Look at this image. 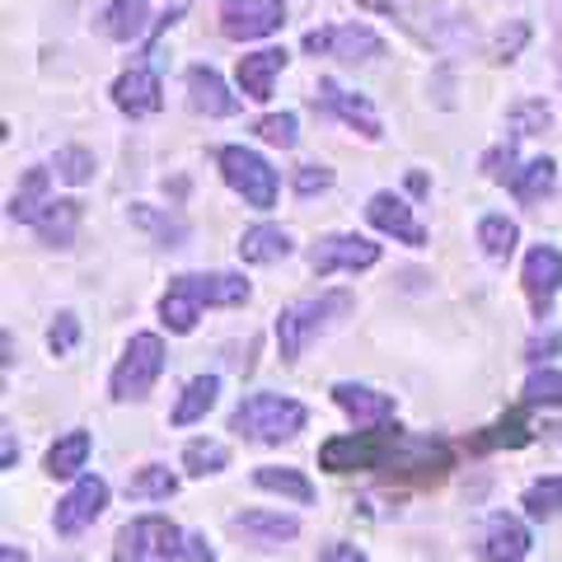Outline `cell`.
<instances>
[{"instance_id":"cell-49","label":"cell","mask_w":562,"mask_h":562,"mask_svg":"<svg viewBox=\"0 0 562 562\" xmlns=\"http://www.w3.org/2000/svg\"><path fill=\"white\" fill-rule=\"evenodd\" d=\"M408 188H413V192H427V188H431V183H427V173H413Z\"/></svg>"},{"instance_id":"cell-25","label":"cell","mask_w":562,"mask_h":562,"mask_svg":"<svg viewBox=\"0 0 562 562\" xmlns=\"http://www.w3.org/2000/svg\"><path fill=\"white\" fill-rule=\"evenodd\" d=\"M80 221H85V206L76 198H61V202H52L43 211V221L33 225V235H38L43 244H52V249H70V244H76Z\"/></svg>"},{"instance_id":"cell-31","label":"cell","mask_w":562,"mask_h":562,"mask_svg":"<svg viewBox=\"0 0 562 562\" xmlns=\"http://www.w3.org/2000/svg\"><path fill=\"white\" fill-rule=\"evenodd\" d=\"M535 441V431H530V422H525V408H512L506 417H497L483 436H473V450H520V446H530Z\"/></svg>"},{"instance_id":"cell-43","label":"cell","mask_w":562,"mask_h":562,"mask_svg":"<svg viewBox=\"0 0 562 562\" xmlns=\"http://www.w3.org/2000/svg\"><path fill=\"white\" fill-rule=\"evenodd\" d=\"M525 38H530V29H525V24H512V38L502 33L497 47H492V61H516V52L525 47Z\"/></svg>"},{"instance_id":"cell-37","label":"cell","mask_w":562,"mask_h":562,"mask_svg":"<svg viewBox=\"0 0 562 562\" xmlns=\"http://www.w3.org/2000/svg\"><path fill=\"white\" fill-rule=\"evenodd\" d=\"M506 122H512L516 136H543L549 132V122H553V109L543 99H520L516 109L506 113Z\"/></svg>"},{"instance_id":"cell-46","label":"cell","mask_w":562,"mask_h":562,"mask_svg":"<svg viewBox=\"0 0 562 562\" xmlns=\"http://www.w3.org/2000/svg\"><path fill=\"white\" fill-rule=\"evenodd\" d=\"M14 460H20V446H14V431L5 427V436H0V469H14Z\"/></svg>"},{"instance_id":"cell-7","label":"cell","mask_w":562,"mask_h":562,"mask_svg":"<svg viewBox=\"0 0 562 562\" xmlns=\"http://www.w3.org/2000/svg\"><path fill=\"white\" fill-rule=\"evenodd\" d=\"M183 530L169 516H136L117 530L113 543V562H169L179 549Z\"/></svg>"},{"instance_id":"cell-22","label":"cell","mask_w":562,"mask_h":562,"mask_svg":"<svg viewBox=\"0 0 562 562\" xmlns=\"http://www.w3.org/2000/svg\"><path fill=\"white\" fill-rule=\"evenodd\" d=\"M132 225L136 231H146L155 244H165V249H183L192 239V225L183 216H173V211H160V206H146V202H132Z\"/></svg>"},{"instance_id":"cell-20","label":"cell","mask_w":562,"mask_h":562,"mask_svg":"<svg viewBox=\"0 0 562 562\" xmlns=\"http://www.w3.org/2000/svg\"><path fill=\"white\" fill-rule=\"evenodd\" d=\"M235 249H239L244 262H254V268H272V262H281L295 249V239H291V231H281V225L258 221V225H249V231L239 235Z\"/></svg>"},{"instance_id":"cell-45","label":"cell","mask_w":562,"mask_h":562,"mask_svg":"<svg viewBox=\"0 0 562 562\" xmlns=\"http://www.w3.org/2000/svg\"><path fill=\"white\" fill-rule=\"evenodd\" d=\"M324 562H371V558H366V553H357V549H351V543H328Z\"/></svg>"},{"instance_id":"cell-48","label":"cell","mask_w":562,"mask_h":562,"mask_svg":"<svg viewBox=\"0 0 562 562\" xmlns=\"http://www.w3.org/2000/svg\"><path fill=\"white\" fill-rule=\"evenodd\" d=\"M0 562H29V553L20 549V543H5V549H0Z\"/></svg>"},{"instance_id":"cell-42","label":"cell","mask_w":562,"mask_h":562,"mask_svg":"<svg viewBox=\"0 0 562 562\" xmlns=\"http://www.w3.org/2000/svg\"><path fill=\"white\" fill-rule=\"evenodd\" d=\"M169 562H216V549L206 543V535H183Z\"/></svg>"},{"instance_id":"cell-18","label":"cell","mask_w":562,"mask_h":562,"mask_svg":"<svg viewBox=\"0 0 562 562\" xmlns=\"http://www.w3.org/2000/svg\"><path fill=\"white\" fill-rule=\"evenodd\" d=\"M286 47H262V52H249V57H239V70H235V80H239V94L244 99H254V103H268L272 99V85L277 76L286 70Z\"/></svg>"},{"instance_id":"cell-9","label":"cell","mask_w":562,"mask_h":562,"mask_svg":"<svg viewBox=\"0 0 562 562\" xmlns=\"http://www.w3.org/2000/svg\"><path fill=\"white\" fill-rule=\"evenodd\" d=\"M305 57H338V61H375L384 57V38L366 24H333V29H310L305 38Z\"/></svg>"},{"instance_id":"cell-1","label":"cell","mask_w":562,"mask_h":562,"mask_svg":"<svg viewBox=\"0 0 562 562\" xmlns=\"http://www.w3.org/2000/svg\"><path fill=\"white\" fill-rule=\"evenodd\" d=\"M319 469L328 473H390L408 483H441L454 469V446L441 436H417L390 427H361L319 446Z\"/></svg>"},{"instance_id":"cell-28","label":"cell","mask_w":562,"mask_h":562,"mask_svg":"<svg viewBox=\"0 0 562 562\" xmlns=\"http://www.w3.org/2000/svg\"><path fill=\"white\" fill-rule=\"evenodd\" d=\"M254 487H262V492H277V497H286V502H295V506H310V502H314V483L305 479L301 469L258 464V469H254Z\"/></svg>"},{"instance_id":"cell-34","label":"cell","mask_w":562,"mask_h":562,"mask_svg":"<svg viewBox=\"0 0 562 562\" xmlns=\"http://www.w3.org/2000/svg\"><path fill=\"white\" fill-rule=\"evenodd\" d=\"M525 408H562V371L553 366H535L530 375H525Z\"/></svg>"},{"instance_id":"cell-19","label":"cell","mask_w":562,"mask_h":562,"mask_svg":"<svg viewBox=\"0 0 562 562\" xmlns=\"http://www.w3.org/2000/svg\"><path fill=\"white\" fill-rule=\"evenodd\" d=\"M530 549H535V535H530V525H525L520 516L497 512V516L487 520V535H483V562H520Z\"/></svg>"},{"instance_id":"cell-5","label":"cell","mask_w":562,"mask_h":562,"mask_svg":"<svg viewBox=\"0 0 562 562\" xmlns=\"http://www.w3.org/2000/svg\"><path fill=\"white\" fill-rule=\"evenodd\" d=\"M160 375H165V338L160 333H136V338L122 347L109 390H113L117 403H140L155 390Z\"/></svg>"},{"instance_id":"cell-40","label":"cell","mask_w":562,"mask_h":562,"mask_svg":"<svg viewBox=\"0 0 562 562\" xmlns=\"http://www.w3.org/2000/svg\"><path fill=\"white\" fill-rule=\"evenodd\" d=\"M483 173L492 183H506L512 188V179L520 173V165H516V146H492L487 155H483Z\"/></svg>"},{"instance_id":"cell-13","label":"cell","mask_w":562,"mask_h":562,"mask_svg":"<svg viewBox=\"0 0 562 562\" xmlns=\"http://www.w3.org/2000/svg\"><path fill=\"white\" fill-rule=\"evenodd\" d=\"M314 109H324V113H333L338 122H347L351 132H361L366 140H380L384 136V127H380V113H375V103L366 99V94H351V90H342L338 80H319V90H314Z\"/></svg>"},{"instance_id":"cell-8","label":"cell","mask_w":562,"mask_h":562,"mask_svg":"<svg viewBox=\"0 0 562 562\" xmlns=\"http://www.w3.org/2000/svg\"><path fill=\"white\" fill-rule=\"evenodd\" d=\"M216 20L231 43H258L286 24V0H221Z\"/></svg>"},{"instance_id":"cell-32","label":"cell","mask_w":562,"mask_h":562,"mask_svg":"<svg viewBox=\"0 0 562 562\" xmlns=\"http://www.w3.org/2000/svg\"><path fill=\"white\" fill-rule=\"evenodd\" d=\"M173 492H179V479H173L165 464H146L127 479V497H136V502H169Z\"/></svg>"},{"instance_id":"cell-15","label":"cell","mask_w":562,"mask_h":562,"mask_svg":"<svg viewBox=\"0 0 562 562\" xmlns=\"http://www.w3.org/2000/svg\"><path fill=\"white\" fill-rule=\"evenodd\" d=\"M333 403H338L357 427H390L394 413H398L394 394H380V390H371V384H351V380L333 384Z\"/></svg>"},{"instance_id":"cell-35","label":"cell","mask_w":562,"mask_h":562,"mask_svg":"<svg viewBox=\"0 0 562 562\" xmlns=\"http://www.w3.org/2000/svg\"><path fill=\"white\" fill-rule=\"evenodd\" d=\"M520 506H525V516L530 520H553V516H562V479H535L530 487H525V497H520Z\"/></svg>"},{"instance_id":"cell-30","label":"cell","mask_w":562,"mask_h":562,"mask_svg":"<svg viewBox=\"0 0 562 562\" xmlns=\"http://www.w3.org/2000/svg\"><path fill=\"white\" fill-rule=\"evenodd\" d=\"M473 235H479L483 254H487L492 262H506V258L516 254V244H520V225H516L512 216H502V211H487Z\"/></svg>"},{"instance_id":"cell-44","label":"cell","mask_w":562,"mask_h":562,"mask_svg":"<svg viewBox=\"0 0 562 562\" xmlns=\"http://www.w3.org/2000/svg\"><path fill=\"white\" fill-rule=\"evenodd\" d=\"M558 333L553 328H543V333H535V338H530V347H525V351H530V361H543V357H558Z\"/></svg>"},{"instance_id":"cell-33","label":"cell","mask_w":562,"mask_h":562,"mask_svg":"<svg viewBox=\"0 0 562 562\" xmlns=\"http://www.w3.org/2000/svg\"><path fill=\"white\" fill-rule=\"evenodd\" d=\"M183 469L192 473V479H206V473L231 469V446L198 436V441H188V446H183Z\"/></svg>"},{"instance_id":"cell-2","label":"cell","mask_w":562,"mask_h":562,"mask_svg":"<svg viewBox=\"0 0 562 562\" xmlns=\"http://www.w3.org/2000/svg\"><path fill=\"white\" fill-rule=\"evenodd\" d=\"M254 295L239 272H179L160 295V324L169 333H192L202 310H235Z\"/></svg>"},{"instance_id":"cell-36","label":"cell","mask_w":562,"mask_h":562,"mask_svg":"<svg viewBox=\"0 0 562 562\" xmlns=\"http://www.w3.org/2000/svg\"><path fill=\"white\" fill-rule=\"evenodd\" d=\"M94 150H85V146H61L57 155H52V173H57L61 183L70 188H80V183H90L94 179Z\"/></svg>"},{"instance_id":"cell-26","label":"cell","mask_w":562,"mask_h":562,"mask_svg":"<svg viewBox=\"0 0 562 562\" xmlns=\"http://www.w3.org/2000/svg\"><path fill=\"white\" fill-rule=\"evenodd\" d=\"M216 398H221V380L216 375H192L183 384L179 403H173L169 422H173V427H192V422H202L211 408H216Z\"/></svg>"},{"instance_id":"cell-29","label":"cell","mask_w":562,"mask_h":562,"mask_svg":"<svg viewBox=\"0 0 562 562\" xmlns=\"http://www.w3.org/2000/svg\"><path fill=\"white\" fill-rule=\"evenodd\" d=\"M553 188H558V165L549 160V155H539V160L520 165V173L512 179V198H516L520 206H539Z\"/></svg>"},{"instance_id":"cell-17","label":"cell","mask_w":562,"mask_h":562,"mask_svg":"<svg viewBox=\"0 0 562 562\" xmlns=\"http://www.w3.org/2000/svg\"><path fill=\"white\" fill-rule=\"evenodd\" d=\"M188 103L206 117H235L239 113V94H231V85H225V76L216 66H188Z\"/></svg>"},{"instance_id":"cell-6","label":"cell","mask_w":562,"mask_h":562,"mask_svg":"<svg viewBox=\"0 0 562 562\" xmlns=\"http://www.w3.org/2000/svg\"><path fill=\"white\" fill-rule=\"evenodd\" d=\"M216 165H221V179L231 183V192H239L244 206H254V211H272L277 206V169L262 160L258 150L249 146H221L216 150Z\"/></svg>"},{"instance_id":"cell-14","label":"cell","mask_w":562,"mask_h":562,"mask_svg":"<svg viewBox=\"0 0 562 562\" xmlns=\"http://www.w3.org/2000/svg\"><path fill=\"white\" fill-rule=\"evenodd\" d=\"M366 221H371L380 235H390V239H398V244H408V249H422V244H427V231L417 225L413 206L403 202L398 192H375V198L366 202Z\"/></svg>"},{"instance_id":"cell-21","label":"cell","mask_w":562,"mask_h":562,"mask_svg":"<svg viewBox=\"0 0 562 562\" xmlns=\"http://www.w3.org/2000/svg\"><path fill=\"white\" fill-rule=\"evenodd\" d=\"M52 202H57L52 198V169H29L20 179V188H14V198H10V221L38 225Z\"/></svg>"},{"instance_id":"cell-24","label":"cell","mask_w":562,"mask_h":562,"mask_svg":"<svg viewBox=\"0 0 562 562\" xmlns=\"http://www.w3.org/2000/svg\"><path fill=\"white\" fill-rule=\"evenodd\" d=\"M231 530L249 535L254 543H262V549H272V543H286L301 535V520L295 516H281V512H239L231 520Z\"/></svg>"},{"instance_id":"cell-16","label":"cell","mask_w":562,"mask_h":562,"mask_svg":"<svg viewBox=\"0 0 562 562\" xmlns=\"http://www.w3.org/2000/svg\"><path fill=\"white\" fill-rule=\"evenodd\" d=\"M113 103L127 117H150V113H160V103H165V85L150 66H132L113 80Z\"/></svg>"},{"instance_id":"cell-10","label":"cell","mask_w":562,"mask_h":562,"mask_svg":"<svg viewBox=\"0 0 562 562\" xmlns=\"http://www.w3.org/2000/svg\"><path fill=\"white\" fill-rule=\"evenodd\" d=\"M310 272L333 277V272H366L380 262V244L366 235H319L310 244Z\"/></svg>"},{"instance_id":"cell-4","label":"cell","mask_w":562,"mask_h":562,"mask_svg":"<svg viewBox=\"0 0 562 562\" xmlns=\"http://www.w3.org/2000/svg\"><path fill=\"white\" fill-rule=\"evenodd\" d=\"M310 422V408L291 394H249L235 403L231 413V431L239 441H254V446H281V441H295Z\"/></svg>"},{"instance_id":"cell-23","label":"cell","mask_w":562,"mask_h":562,"mask_svg":"<svg viewBox=\"0 0 562 562\" xmlns=\"http://www.w3.org/2000/svg\"><path fill=\"white\" fill-rule=\"evenodd\" d=\"M90 450H94L90 431H66V436H57V441L47 446L43 469L52 473V479H80V469L90 464Z\"/></svg>"},{"instance_id":"cell-41","label":"cell","mask_w":562,"mask_h":562,"mask_svg":"<svg viewBox=\"0 0 562 562\" xmlns=\"http://www.w3.org/2000/svg\"><path fill=\"white\" fill-rule=\"evenodd\" d=\"M291 188H295V198H319V192L333 188V169L328 165H301Z\"/></svg>"},{"instance_id":"cell-11","label":"cell","mask_w":562,"mask_h":562,"mask_svg":"<svg viewBox=\"0 0 562 562\" xmlns=\"http://www.w3.org/2000/svg\"><path fill=\"white\" fill-rule=\"evenodd\" d=\"M103 512H109V483H103L99 473H80L66 497L57 502V512H52V525H57V535H80V530H90Z\"/></svg>"},{"instance_id":"cell-27","label":"cell","mask_w":562,"mask_h":562,"mask_svg":"<svg viewBox=\"0 0 562 562\" xmlns=\"http://www.w3.org/2000/svg\"><path fill=\"white\" fill-rule=\"evenodd\" d=\"M146 29H150L146 0H113V5L103 10V33H109L113 43H136V38H146Z\"/></svg>"},{"instance_id":"cell-12","label":"cell","mask_w":562,"mask_h":562,"mask_svg":"<svg viewBox=\"0 0 562 562\" xmlns=\"http://www.w3.org/2000/svg\"><path fill=\"white\" fill-rule=\"evenodd\" d=\"M520 286H525V301H530L535 319H549V310L558 301V286H562V254L553 249V244H535V249L525 254Z\"/></svg>"},{"instance_id":"cell-47","label":"cell","mask_w":562,"mask_h":562,"mask_svg":"<svg viewBox=\"0 0 562 562\" xmlns=\"http://www.w3.org/2000/svg\"><path fill=\"white\" fill-rule=\"evenodd\" d=\"M357 5H366V10H380V14H394V10H398V0H357Z\"/></svg>"},{"instance_id":"cell-38","label":"cell","mask_w":562,"mask_h":562,"mask_svg":"<svg viewBox=\"0 0 562 562\" xmlns=\"http://www.w3.org/2000/svg\"><path fill=\"white\" fill-rule=\"evenodd\" d=\"M254 132L268 140V146L291 150L295 140H301V117H295V113H268V117H258V122H254Z\"/></svg>"},{"instance_id":"cell-3","label":"cell","mask_w":562,"mask_h":562,"mask_svg":"<svg viewBox=\"0 0 562 562\" xmlns=\"http://www.w3.org/2000/svg\"><path fill=\"white\" fill-rule=\"evenodd\" d=\"M351 310H357V295L351 291H324V295H305V301L281 305V314H277V351H281V361L295 366L305 357V347L319 338V333H328L338 319H347Z\"/></svg>"},{"instance_id":"cell-39","label":"cell","mask_w":562,"mask_h":562,"mask_svg":"<svg viewBox=\"0 0 562 562\" xmlns=\"http://www.w3.org/2000/svg\"><path fill=\"white\" fill-rule=\"evenodd\" d=\"M76 342H80V319H76L70 310H61L57 319H52V328H47L52 357H70V351H76Z\"/></svg>"}]
</instances>
